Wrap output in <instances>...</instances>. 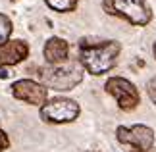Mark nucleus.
<instances>
[{
  "label": "nucleus",
  "instance_id": "f8f14e48",
  "mask_svg": "<svg viewBox=\"0 0 156 152\" xmlns=\"http://www.w3.org/2000/svg\"><path fill=\"white\" fill-rule=\"evenodd\" d=\"M147 93H148V96H151V100L156 104V77H152L151 81L147 83Z\"/></svg>",
  "mask_w": 156,
  "mask_h": 152
},
{
  "label": "nucleus",
  "instance_id": "f03ea898",
  "mask_svg": "<svg viewBox=\"0 0 156 152\" xmlns=\"http://www.w3.org/2000/svg\"><path fill=\"white\" fill-rule=\"evenodd\" d=\"M104 10L110 16L123 17L131 25H147L152 19V12L147 0H102Z\"/></svg>",
  "mask_w": 156,
  "mask_h": 152
},
{
  "label": "nucleus",
  "instance_id": "2eb2a0df",
  "mask_svg": "<svg viewBox=\"0 0 156 152\" xmlns=\"http://www.w3.org/2000/svg\"><path fill=\"white\" fill-rule=\"evenodd\" d=\"M152 52H154V58H156V42H154V46H152Z\"/></svg>",
  "mask_w": 156,
  "mask_h": 152
},
{
  "label": "nucleus",
  "instance_id": "1a4fd4ad",
  "mask_svg": "<svg viewBox=\"0 0 156 152\" xmlns=\"http://www.w3.org/2000/svg\"><path fill=\"white\" fill-rule=\"evenodd\" d=\"M44 58L50 65H60L68 60V54H69V44L66 42L64 39L60 37H52L46 41L44 44Z\"/></svg>",
  "mask_w": 156,
  "mask_h": 152
},
{
  "label": "nucleus",
  "instance_id": "7ed1b4c3",
  "mask_svg": "<svg viewBox=\"0 0 156 152\" xmlns=\"http://www.w3.org/2000/svg\"><path fill=\"white\" fill-rule=\"evenodd\" d=\"M41 79L44 81V85L56 90H69L83 81V69L81 64L77 62H64L60 65H50L46 69H41Z\"/></svg>",
  "mask_w": 156,
  "mask_h": 152
},
{
  "label": "nucleus",
  "instance_id": "6e6552de",
  "mask_svg": "<svg viewBox=\"0 0 156 152\" xmlns=\"http://www.w3.org/2000/svg\"><path fill=\"white\" fill-rule=\"evenodd\" d=\"M29 56V44L25 41H8L0 46V65H16Z\"/></svg>",
  "mask_w": 156,
  "mask_h": 152
},
{
  "label": "nucleus",
  "instance_id": "9d476101",
  "mask_svg": "<svg viewBox=\"0 0 156 152\" xmlns=\"http://www.w3.org/2000/svg\"><path fill=\"white\" fill-rule=\"evenodd\" d=\"M44 2L56 12H71L77 6V0H44Z\"/></svg>",
  "mask_w": 156,
  "mask_h": 152
},
{
  "label": "nucleus",
  "instance_id": "9b49d317",
  "mask_svg": "<svg viewBox=\"0 0 156 152\" xmlns=\"http://www.w3.org/2000/svg\"><path fill=\"white\" fill-rule=\"evenodd\" d=\"M10 35H12V21H10V17L4 16V14H0V46L8 42Z\"/></svg>",
  "mask_w": 156,
  "mask_h": 152
},
{
  "label": "nucleus",
  "instance_id": "ddd939ff",
  "mask_svg": "<svg viewBox=\"0 0 156 152\" xmlns=\"http://www.w3.org/2000/svg\"><path fill=\"white\" fill-rule=\"evenodd\" d=\"M8 147H10V139H8V135H6L2 129H0V152L6 150Z\"/></svg>",
  "mask_w": 156,
  "mask_h": 152
},
{
  "label": "nucleus",
  "instance_id": "39448f33",
  "mask_svg": "<svg viewBox=\"0 0 156 152\" xmlns=\"http://www.w3.org/2000/svg\"><path fill=\"white\" fill-rule=\"evenodd\" d=\"M106 93L112 94L114 98H116L118 106L122 108V110L129 112V110H135L137 106H139V90H137V87L131 81H127V79L123 77H110L104 85Z\"/></svg>",
  "mask_w": 156,
  "mask_h": 152
},
{
  "label": "nucleus",
  "instance_id": "423d86ee",
  "mask_svg": "<svg viewBox=\"0 0 156 152\" xmlns=\"http://www.w3.org/2000/svg\"><path fill=\"white\" fill-rule=\"evenodd\" d=\"M116 137L122 144H129L137 152H147L154 144V131L147 125H133V127L119 125L116 129Z\"/></svg>",
  "mask_w": 156,
  "mask_h": 152
},
{
  "label": "nucleus",
  "instance_id": "f257e3e1",
  "mask_svg": "<svg viewBox=\"0 0 156 152\" xmlns=\"http://www.w3.org/2000/svg\"><path fill=\"white\" fill-rule=\"evenodd\" d=\"M122 44L118 41H104V42H85L81 41V65L93 75H102L110 71L118 62Z\"/></svg>",
  "mask_w": 156,
  "mask_h": 152
},
{
  "label": "nucleus",
  "instance_id": "dca6fc26",
  "mask_svg": "<svg viewBox=\"0 0 156 152\" xmlns=\"http://www.w3.org/2000/svg\"><path fill=\"white\" fill-rule=\"evenodd\" d=\"M12 2H16V0H12Z\"/></svg>",
  "mask_w": 156,
  "mask_h": 152
},
{
  "label": "nucleus",
  "instance_id": "20e7f679",
  "mask_svg": "<svg viewBox=\"0 0 156 152\" xmlns=\"http://www.w3.org/2000/svg\"><path fill=\"white\" fill-rule=\"evenodd\" d=\"M79 104L71 98H52L41 106V118L48 123H69L79 115Z\"/></svg>",
  "mask_w": 156,
  "mask_h": 152
},
{
  "label": "nucleus",
  "instance_id": "0eeeda50",
  "mask_svg": "<svg viewBox=\"0 0 156 152\" xmlns=\"http://www.w3.org/2000/svg\"><path fill=\"white\" fill-rule=\"evenodd\" d=\"M12 94L17 100L33 104V106H41L46 102V87L37 81H31V79H20V81H16L12 85Z\"/></svg>",
  "mask_w": 156,
  "mask_h": 152
},
{
  "label": "nucleus",
  "instance_id": "4468645a",
  "mask_svg": "<svg viewBox=\"0 0 156 152\" xmlns=\"http://www.w3.org/2000/svg\"><path fill=\"white\" fill-rule=\"evenodd\" d=\"M10 73H8V71H6V69H2V71H0V77H8Z\"/></svg>",
  "mask_w": 156,
  "mask_h": 152
}]
</instances>
